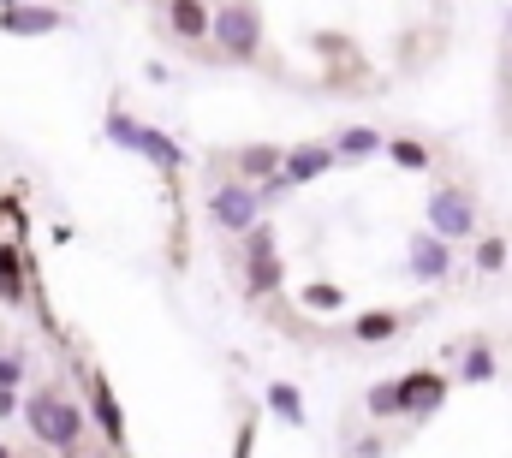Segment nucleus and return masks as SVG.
Returning <instances> with one entry per match:
<instances>
[{
	"label": "nucleus",
	"mask_w": 512,
	"mask_h": 458,
	"mask_svg": "<svg viewBox=\"0 0 512 458\" xmlns=\"http://www.w3.org/2000/svg\"><path fill=\"white\" fill-rule=\"evenodd\" d=\"M447 375L441 369H411V375H399V405H405V417L411 423H423V417H435L441 405H447Z\"/></svg>",
	"instance_id": "8"
},
{
	"label": "nucleus",
	"mask_w": 512,
	"mask_h": 458,
	"mask_svg": "<svg viewBox=\"0 0 512 458\" xmlns=\"http://www.w3.org/2000/svg\"><path fill=\"white\" fill-rule=\"evenodd\" d=\"M453 262H459V250H453L441 232H411V238H405V274H411V280L441 286V280L453 274Z\"/></svg>",
	"instance_id": "6"
},
{
	"label": "nucleus",
	"mask_w": 512,
	"mask_h": 458,
	"mask_svg": "<svg viewBox=\"0 0 512 458\" xmlns=\"http://www.w3.org/2000/svg\"><path fill=\"white\" fill-rule=\"evenodd\" d=\"M328 143H334V155H340V161H376V155L387 149V137L376 131V125H340Z\"/></svg>",
	"instance_id": "14"
},
{
	"label": "nucleus",
	"mask_w": 512,
	"mask_h": 458,
	"mask_svg": "<svg viewBox=\"0 0 512 458\" xmlns=\"http://www.w3.org/2000/svg\"><path fill=\"white\" fill-rule=\"evenodd\" d=\"M364 411H370L376 423H393V417H405V405H399V381H376V387L364 393Z\"/></svg>",
	"instance_id": "22"
},
{
	"label": "nucleus",
	"mask_w": 512,
	"mask_h": 458,
	"mask_svg": "<svg viewBox=\"0 0 512 458\" xmlns=\"http://www.w3.org/2000/svg\"><path fill=\"white\" fill-rule=\"evenodd\" d=\"M399 334H405V316L399 310H364L352 322V340L358 345H387V340H399Z\"/></svg>",
	"instance_id": "16"
},
{
	"label": "nucleus",
	"mask_w": 512,
	"mask_h": 458,
	"mask_svg": "<svg viewBox=\"0 0 512 458\" xmlns=\"http://www.w3.org/2000/svg\"><path fill=\"white\" fill-rule=\"evenodd\" d=\"M382 155L399 167V173H429V167H435V149H429L423 137H387Z\"/></svg>",
	"instance_id": "19"
},
{
	"label": "nucleus",
	"mask_w": 512,
	"mask_h": 458,
	"mask_svg": "<svg viewBox=\"0 0 512 458\" xmlns=\"http://www.w3.org/2000/svg\"><path fill=\"white\" fill-rule=\"evenodd\" d=\"M280 143H245V149H233V179H245V185H256V179H268V173H280Z\"/></svg>",
	"instance_id": "15"
},
{
	"label": "nucleus",
	"mask_w": 512,
	"mask_h": 458,
	"mask_svg": "<svg viewBox=\"0 0 512 458\" xmlns=\"http://www.w3.org/2000/svg\"><path fill=\"white\" fill-rule=\"evenodd\" d=\"M262 405L286 423V429H304L310 423V411H304V393L292 387V381H268V393H262Z\"/></svg>",
	"instance_id": "17"
},
{
	"label": "nucleus",
	"mask_w": 512,
	"mask_h": 458,
	"mask_svg": "<svg viewBox=\"0 0 512 458\" xmlns=\"http://www.w3.org/2000/svg\"><path fill=\"white\" fill-rule=\"evenodd\" d=\"M298 304H304L310 316H334V310H346V286H334V280H310V286L298 292Z\"/></svg>",
	"instance_id": "21"
},
{
	"label": "nucleus",
	"mask_w": 512,
	"mask_h": 458,
	"mask_svg": "<svg viewBox=\"0 0 512 458\" xmlns=\"http://www.w3.org/2000/svg\"><path fill=\"white\" fill-rule=\"evenodd\" d=\"M131 155H143L161 179H179L185 173V149H179V137H167L161 125H137V149Z\"/></svg>",
	"instance_id": "12"
},
{
	"label": "nucleus",
	"mask_w": 512,
	"mask_h": 458,
	"mask_svg": "<svg viewBox=\"0 0 512 458\" xmlns=\"http://www.w3.org/2000/svg\"><path fill=\"white\" fill-rule=\"evenodd\" d=\"M507 36H512V12H507Z\"/></svg>",
	"instance_id": "26"
},
{
	"label": "nucleus",
	"mask_w": 512,
	"mask_h": 458,
	"mask_svg": "<svg viewBox=\"0 0 512 458\" xmlns=\"http://www.w3.org/2000/svg\"><path fill=\"white\" fill-rule=\"evenodd\" d=\"M239 244V286H245V298L262 304V298H274L280 286H286V256H280V232L274 221L262 215L245 238H233Z\"/></svg>",
	"instance_id": "3"
},
{
	"label": "nucleus",
	"mask_w": 512,
	"mask_h": 458,
	"mask_svg": "<svg viewBox=\"0 0 512 458\" xmlns=\"http://www.w3.org/2000/svg\"><path fill=\"white\" fill-rule=\"evenodd\" d=\"M495 375H501L495 345H489V340H471V345H465V357H459V381H465V387H483V381H495Z\"/></svg>",
	"instance_id": "18"
},
{
	"label": "nucleus",
	"mask_w": 512,
	"mask_h": 458,
	"mask_svg": "<svg viewBox=\"0 0 512 458\" xmlns=\"http://www.w3.org/2000/svg\"><path fill=\"white\" fill-rule=\"evenodd\" d=\"M66 30V12L48 6V0H0V36H54Z\"/></svg>",
	"instance_id": "7"
},
{
	"label": "nucleus",
	"mask_w": 512,
	"mask_h": 458,
	"mask_svg": "<svg viewBox=\"0 0 512 458\" xmlns=\"http://www.w3.org/2000/svg\"><path fill=\"white\" fill-rule=\"evenodd\" d=\"M0 458H12V453H6V447H0Z\"/></svg>",
	"instance_id": "27"
},
{
	"label": "nucleus",
	"mask_w": 512,
	"mask_h": 458,
	"mask_svg": "<svg viewBox=\"0 0 512 458\" xmlns=\"http://www.w3.org/2000/svg\"><path fill=\"white\" fill-rule=\"evenodd\" d=\"M340 167V155H334V143H298V149H286L280 155V179L298 191V185H316V179H328Z\"/></svg>",
	"instance_id": "11"
},
{
	"label": "nucleus",
	"mask_w": 512,
	"mask_h": 458,
	"mask_svg": "<svg viewBox=\"0 0 512 458\" xmlns=\"http://www.w3.org/2000/svg\"><path fill=\"white\" fill-rule=\"evenodd\" d=\"M209 48L233 66H256L262 48H268V18L256 0H215V18H209Z\"/></svg>",
	"instance_id": "2"
},
{
	"label": "nucleus",
	"mask_w": 512,
	"mask_h": 458,
	"mask_svg": "<svg viewBox=\"0 0 512 458\" xmlns=\"http://www.w3.org/2000/svg\"><path fill=\"white\" fill-rule=\"evenodd\" d=\"M512 262V244L501 238V232H483V238H471V268L477 274H501Z\"/></svg>",
	"instance_id": "20"
},
{
	"label": "nucleus",
	"mask_w": 512,
	"mask_h": 458,
	"mask_svg": "<svg viewBox=\"0 0 512 458\" xmlns=\"http://www.w3.org/2000/svg\"><path fill=\"white\" fill-rule=\"evenodd\" d=\"M18 405H24V399H18V387H0V423H12V417H18Z\"/></svg>",
	"instance_id": "25"
},
{
	"label": "nucleus",
	"mask_w": 512,
	"mask_h": 458,
	"mask_svg": "<svg viewBox=\"0 0 512 458\" xmlns=\"http://www.w3.org/2000/svg\"><path fill=\"white\" fill-rule=\"evenodd\" d=\"M18 304H30V268L18 238H0V310H18Z\"/></svg>",
	"instance_id": "13"
},
{
	"label": "nucleus",
	"mask_w": 512,
	"mask_h": 458,
	"mask_svg": "<svg viewBox=\"0 0 512 458\" xmlns=\"http://www.w3.org/2000/svg\"><path fill=\"white\" fill-rule=\"evenodd\" d=\"M209 18H215V0H161V24L185 48H203L209 42Z\"/></svg>",
	"instance_id": "10"
},
{
	"label": "nucleus",
	"mask_w": 512,
	"mask_h": 458,
	"mask_svg": "<svg viewBox=\"0 0 512 458\" xmlns=\"http://www.w3.org/2000/svg\"><path fill=\"white\" fill-rule=\"evenodd\" d=\"M423 221H429V232H441L447 244H471L477 238V197H471V185H435L429 203H423Z\"/></svg>",
	"instance_id": "5"
},
{
	"label": "nucleus",
	"mask_w": 512,
	"mask_h": 458,
	"mask_svg": "<svg viewBox=\"0 0 512 458\" xmlns=\"http://www.w3.org/2000/svg\"><path fill=\"white\" fill-rule=\"evenodd\" d=\"M137 125H143V119H131L126 108H108V119H102V137H108V143H114V149H137Z\"/></svg>",
	"instance_id": "23"
},
{
	"label": "nucleus",
	"mask_w": 512,
	"mask_h": 458,
	"mask_svg": "<svg viewBox=\"0 0 512 458\" xmlns=\"http://www.w3.org/2000/svg\"><path fill=\"white\" fill-rule=\"evenodd\" d=\"M24 375H30V363H24V351H12V345H0V387H24Z\"/></svg>",
	"instance_id": "24"
},
{
	"label": "nucleus",
	"mask_w": 512,
	"mask_h": 458,
	"mask_svg": "<svg viewBox=\"0 0 512 458\" xmlns=\"http://www.w3.org/2000/svg\"><path fill=\"white\" fill-rule=\"evenodd\" d=\"M203 209H209V227L227 232V238H245V232L268 215V209L256 203V185H245V179H215L209 197H203Z\"/></svg>",
	"instance_id": "4"
},
{
	"label": "nucleus",
	"mask_w": 512,
	"mask_h": 458,
	"mask_svg": "<svg viewBox=\"0 0 512 458\" xmlns=\"http://www.w3.org/2000/svg\"><path fill=\"white\" fill-rule=\"evenodd\" d=\"M18 417H24V429H30L36 447H48V453H60V458H78V447L90 441V411L66 387H30L24 405H18Z\"/></svg>",
	"instance_id": "1"
},
{
	"label": "nucleus",
	"mask_w": 512,
	"mask_h": 458,
	"mask_svg": "<svg viewBox=\"0 0 512 458\" xmlns=\"http://www.w3.org/2000/svg\"><path fill=\"white\" fill-rule=\"evenodd\" d=\"M90 429L102 435V447L126 453V411H120V399H114L102 369H90Z\"/></svg>",
	"instance_id": "9"
}]
</instances>
